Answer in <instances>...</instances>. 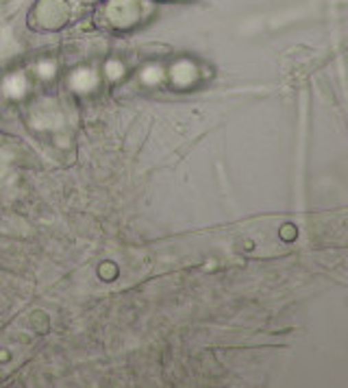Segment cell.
<instances>
[{"instance_id":"4","label":"cell","mask_w":348,"mask_h":388,"mask_svg":"<svg viewBox=\"0 0 348 388\" xmlns=\"http://www.w3.org/2000/svg\"><path fill=\"white\" fill-rule=\"evenodd\" d=\"M83 3H96V0H83Z\"/></svg>"},{"instance_id":"3","label":"cell","mask_w":348,"mask_h":388,"mask_svg":"<svg viewBox=\"0 0 348 388\" xmlns=\"http://www.w3.org/2000/svg\"><path fill=\"white\" fill-rule=\"evenodd\" d=\"M100 275H102V277H111V275H115V268H113V266H109V268L100 266Z\"/></svg>"},{"instance_id":"1","label":"cell","mask_w":348,"mask_h":388,"mask_svg":"<svg viewBox=\"0 0 348 388\" xmlns=\"http://www.w3.org/2000/svg\"><path fill=\"white\" fill-rule=\"evenodd\" d=\"M141 9L139 0H111L107 7V18L115 24V27L128 29L139 20Z\"/></svg>"},{"instance_id":"2","label":"cell","mask_w":348,"mask_h":388,"mask_svg":"<svg viewBox=\"0 0 348 388\" xmlns=\"http://www.w3.org/2000/svg\"><path fill=\"white\" fill-rule=\"evenodd\" d=\"M35 20L46 29H59L68 20V7L63 0H42L33 11Z\"/></svg>"}]
</instances>
